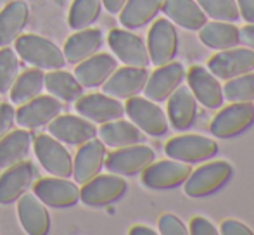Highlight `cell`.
<instances>
[{
	"instance_id": "obj_33",
	"label": "cell",
	"mask_w": 254,
	"mask_h": 235,
	"mask_svg": "<svg viewBox=\"0 0 254 235\" xmlns=\"http://www.w3.org/2000/svg\"><path fill=\"white\" fill-rule=\"evenodd\" d=\"M44 80H45L44 71L38 69V67L24 71L23 74H17L16 81H14L9 90L10 101H12L14 104L21 106V104H24V102L31 101V99H35L37 95H40L42 90L45 88Z\"/></svg>"
},
{
	"instance_id": "obj_3",
	"label": "cell",
	"mask_w": 254,
	"mask_h": 235,
	"mask_svg": "<svg viewBox=\"0 0 254 235\" xmlns=\"http://www.w3.org/2000/svg\"><path fill=\"white\" fill-rule=\"evenodd\" d=\"M125 113L138 130L151 137H161L168 131V116L164 115L161 106L151 99L140 95L127 99Z\"/></svg>"
},
{
	"instance_id": "obj_24",
	"label": "cell",
	"mask_w": 254,
	"mask_h": 235,
	"mask_svg": "<svg viewBox=\"0 0 254 235\" xmlns=\"http://www.w3.org/2000/svg\"><path fill=\"white\" fill-rule=\"evenodd\" d=\"M168 101V119L175 130H187L197 116V101L189 87H177Z\"/></svg>"
},
{
	"instance_id": "obj_9",
	"label": "cell",
	"mask_w": 254,
	"mask_h": 235,
	"mask_svg": "<svg viewBox=\"0 0 254 235\" xmlns=\"http://www.w3.org/2000/svg\"><path fill=\"white\" fill-rule=\"evenodd\" d=\"M207 69L221 80L241 76L254 71V49L232 47L218 51L207 60Z\"/></svg>"
},
{
	"instance_id": "obj_6",
	"label": "cell",
	"mask_w": 254,
	"mask_h": 235,
	"mask_svg": "<svg viewBox=\"0 0 254 235\" xmlns=\"http://www.w3.org/2000/svg\"><path fill=\"white\" fill-rule=\"evenodd\" d=\"M33 151L44 170L52 176L69 178L73 175V158L63 142L52 135H38L33 140Z\"/></svg>"
},
{
	"instance_id": "obj_16",
	"label": "cell",
	"mask_w": 254,
	"mask_h": 235,
	"mask_svg": "<svg viewBox=\"0 0 254 235\" xmlns=\"http://www.w3.org/2000/svg\"><path fill=\"white\" fill-rule=\"evenodd\" d=\"M149 78L147 67H137V66H125L120 69H114V73L106 80L104 94L111 95L114 99H130L138 95L145 87V81Z\"/></svg>"
},
{
	"instance_id": "obj_28",
	"label": "cell",
	"mask_w": 254,
	"mask_h": 235,
	"mask_svg": "<svg viewBox=\"0 0 254 235\" xmlns=\"http://www.w3.org/2000/svg\"><path fill=\"white\" fill-rule=\"evenodd\" d=\"M31 145H33V137L26 128L10 130L7 135H3L0 138V170L26 161Z\"/></svg>"
},
{
	"instance_id": "obj_7",
	"label": "cell",
	"mask_w": 254,
	"mask_h": 235,
	"mask_svg": "<svg viewBox=\"0 0 254 235\" xmlns=\"http://www.w3.org/2000/svg\"><path fill=\"white\" fill-rule=\"evenodd\" d=\"M156 154L149 145L133 144L127 147H120L109 156H106L104 166L107 172L116 173L121 176H133L137 173H142L149 165L154 161Z\"/></svg>"
},
{
	"instance_id": "obj_20",
	"label": "cell",
	"mask_w": 254,
	"mask_h": 235,
	"mask_svg": "<svg viewBox=\"0 0 254 235\" xmlns=\"http://www.w3.org/2000/svg\"><path fill=\"white\" fill-rule=\"evenodd\" d=\"M189 88L194 94L195 101L207 109H218L223 106V87L218 78L207 67L192 66L187 73Z\"/></svg>"
},
{
	"instance_id": "obj_32",
	"label": "cell",
	"mask_w": 254,
	"mask_h": 235,
	"mask_svg": "<svg viewBox=\"0 0 254 235\" xmlns=\"http://www.w3.org/2000/svg\"><path fill=\"white\" fill-rule=\"evenodd\" d=\"M44 87L52 97L59 99L61 102H74L83 95V87L76 80V76L63 71V67L52 69L51 73L45 74Z\"/></svg>"
},
{
	"instance_id": "obj_27",
	"label": "cell",
	"mask_w": 254,
	"mask_h": 235,
	"mask_svg": "<svg viewBox=\"0 0 254 235\" xmlns=\"http://www.w3.org/2000/svg\"><path fill=\"white\" fill-rule=\"evenodd\" d=\"M161 10L171 23L185 30L197 31L207 21V16L195 0H164Z\"/></svg>"
},
{
	"instance_id": "obj_17",
	"label": "cell",
	"mask_w": 254,
	"mask_h": 235,
	"mask_svg": "<svg viewBox=\"0 0 254 235\" xmlns=\"http://www.w3.org/2000/svg\"><path fill=\"white\" fill-rule=\"evenodd\" d=\"M184 78H185V69L182 66V62L170 60V62L163 64V66H157V69L149 74L142 92L151 101L163 102L173 94L175 88L180 87Z\"/></svg>"
},
{
	"instance_id": "obj_42",
	"label": "cell",
	"mask_w": 254,
	"mask_h": 235,
	"mask_svg": "<svg viewBox=\"0 0 254 235\" xmlns=\"http://www.w3.org/2000/svg\"><path fill=\"white\" fill-rule=\"evenodd\" d=\"M239 14L248 23H254V0H237Z\"/></svg>"
},
{
	"instance_id": "obj_12",
	"label": "cell",
	"mask_w": 254,
	"mask_h": 235,
	"mask_svg": "<svg viewBox=\"0 0 254 235\" xmlns=\"http://www.w3.org/2000/svg\"><path fill=\"white\" fill-rule=\"evenodd\" d=\"M63 113V102L59 99L49 95H37L31 101L24 102L16 111V123L21 128L35 130L49 124L52 119Z\"/></svg>"
},
{
	"instance_id": "obj_11",
	"label": "cell",
	"mask_w": 254,
	"mask_h": 235,
	"mask_svg": "<svg viewBox=\"0 0 254 235\" xmlns=\"http://www.w3.org/2000/svg\"><path fill=\"white\" fill-rule=\"evenodd\" d=\"M178 51V31L170 19H156L149 30L147 52L154 66H163L175 59Z\"/></svg>"
},
{
	"instance_id": "obj_19",
	"label": "cell",
	"mask_w": 254,
	"mask_h": 235,
	"mask_svg": "<svg viewBox=\"0 0 254 235\" xmlns=\"http://www.w3.org/2000/svg\"><path fill=\"white\" fill-rule=\"evenodd\" d=\"M74 108L80 116L90 119L92 123H107V121L123 118L125 106L120 99H114L107 94H88L81 95L78 101H74Z\"/></svg>"
},
{
	"instance_id": "obj_22",
	"label": "cell",
	"mask_w": 254,
	"mask_h": 235,
	"mask_svg": "<svg viewBox=\"0 0 254 235\" xmlns=\"http://www.w3.org/2000/svg\"><path fill=\"white\" fill-rule=\"evenodd\" d=\"M17 216L24 232L30 235H45L51 230L49 209L33 192H24L17 199Z\"/></svg>"
},
{
	"instance_id": "obj_31",
	"label": "cell",
	"mask_w": 254,
	"mask_h": 235,
	"mask_svg": "<svg viewBox=\"0 0 254 235\" xmlns=\"http://www.w3.org/2000/svg\"><path fill=\"white\" fill-rule=\"evenodd\" d=\"M164 0H127L121 7L120 23L127 30H137L151 23L163 9Z\"/></svg>"
},
{
	"instance_id": "obj_15",
	"label": "cell",
	"mask_w": 254,
	"mask_h": 235,
	"mask_svg": "<svg viewBox=\"0 0 254 235\" xmlns=\"http://www.w3.org/2000/svg\"><path fill=\"white\" fill-rule=\"evenodd\" d=\"M49 133L63 144L81 145L97 137V128L83 116L59 115L49 123Z\"/></svg>"
},
{
	"instance_id": "obj_44",
	"label": "cell",
	"mask_w": 254,
	"mask_h": 235,
	"mask_svg": "<svg viewBox=\"0 0 254 235\" xmlns=\"http://www.w3.org/2000/svg\"><path fill=\"white\" fill-rule=\"evenodd\" d=\"M127 0H102V7H106L107 12L118 14L121 10V7L125 5Z\"/></svg>"
},
{
	"instance_id": "obj_40",
	"label": "cell",
	"mask_w": 254,
	"mask_h": 235,
	"mask_svg": "<svg viewBox=\"0 0 254 235\" xmlns=\"http://www.w3.org/2000/svg\"><path fill=\"white\" fill-rule=\"evenodd\" d=\"M220 230L204 216H195L190 222V234L194 235H218Z\"/></svg>"
},
{
	"instance_id": "obj_2",
	"label": "cell",
	"mask_w": 254,
	"mask_h": 235,
	"mask_svg": "<svg viewBox=\"0 0 254 235\" xmlns=\"http://www.w3.org/2000/svg\"><path fill=\"white\" fill-rule=\"evenodd\" d=\"M234 168L227 161H209L192 170L187 180L184 181V192L189 197H206L220 190L225 183L232 178Z\"/></svg>"
},
{
	"instance_id": "obj_23",
	"label": "cell",
	"mask_w": 254,
	"mask_h": 235,
	"mask_svg": "<svg viewBox=\"0 0 254 235\" xmlns=\"http://www.w3.org/2000/svg\"><path fill=\"white\" fill-rule=\"evenodd\" d=\"M118 67V60L111 54H94L76 64L74 76L83 88H97L106 83V80Z\"/></svg>"
},
{
	"instance_id": "obj_18",
	"label": "cell",
	"mask_w": 254,
	"mask_h": 235,
	"mask_svg": "<svg viewBox=\"0 0 254 235\" xmlns=\"http://www.w3.org/2000/svg\"><path fill=\"white\" fill-rule=\"evenodd\" d=\"M37 168L31 161H21L3 170L0 176V204L16 202L35 183Z\"/></svg>"
},
{
	"instance_id": "obj_45",
	"label": "cell",
	"mask_w": 254,
	"mask_h": 235,
	"mask_svg": "<svg viewBox=\"0 0 254 235\" xmlns=\"http://www.w3.org/2000/svg\"><path fill=\"white\" fill-rule=\"evenodd\" d=\"M130 234L131 235H156L157 232L156 230H152L151 227L147 225H135L130 229Z\"/></svg>"
},
{
	"instance_id": "obj_39",
	"label": "cell",
	"mask_w": 254,
	"mask_h": 235,
	"mask_svg": "<svg viewBox=\"0 0 254 235\" xmlns=\"http://www.w3.org/2000/svg\"><path fill=\"white\" fill-rule=\"evenodd\" d=\"M14 123H16V109H14V106L7 104V102H0V138L12 130Z\"/></svg>"
},
{
	"instance_id": "obj_46",
	"label": "cell",
	"mask_w": 254,
	"mask_h": 235,
	"mask_svg": "<svg viewBox=\"0 0 254 235\" xmlns=\"http://www.w3.org/2000/svg\"><path fill=\"white\" fill-rule=\"evenodd\" d=\"M253 106H254V104H253Z\"/></svg>"
},
{
	"instance_id": "obj_36",
	"label": "cell",
	"mask_w": 254,
	"mask_h": 235,
	"mask_svg": "<svg viewBox=\"0 0 254 235\" xmlns=\"http://www.w3.org/2000/svg\"><path fill=\"white\" fill-rule=\"evenodd\" d=\"M207 17L214 21L235 23L241 17L237 0H195Z\"/></svg>"
},
{
	"instance_id": "obj_35",
	"label": "cell",
	"mask_w": 254,
	"mask_h": 235,
	"mask_svg": "<svg viewBox=\"0 0 254 235\" xmlns=\"http://www.w3.org/2000/svg\"><path fill=\"white\" fill-rule=\"evenodd\" d=\"M223 99L228 102H253L254 101V73H246L227 80L223 87Z\"/></svg>"
},
{
	"instance_id": "obj_30",
	"label": "cell",
	"mask_w": 254,
	"mask_h": 235,
	"mask_svg": "<svg viewBox=\"0 0 254 235\" xmlns=\"http://www.w3.org/2000/svg\"><path fill=\"white\" fill-rule=\"evenodd\" d=\"M99 138L104 142V145L113 149L127 147V145L140 144L142 142V131L135 126L131 121H125L121 118L113 121L102 123L97 130Z\"/></svg>"
},
{
	"instance_id": "obj_37",
	"label": "cell",
	"mask_w": 254,
	"mask_h": 235,
	"mask_svg": "<svg viewBox=\"0 0 254 235\" xmlns=\"http://www.w3.org/2000/svg\"><path fill=\"white\" fill-rule=\"evenodd\" d=\"M19 73V56L10 47L0 49V94H7Z\"/></svg>"
},
{
	"instance_id": "obj_26",
	"label": "cell",
	"mask_w": 254,
	"mask_h": 235,
	"mask_svg": "<svg viewBox=\"0 0 254 235\" xmlns=\"http://www.w3.org/2000/svg\"><path fill=\"white\" fill-rule=\"evenodd\" d=\"M30 19V5L24 0H14L0 10V47L14 44Z\"/></svg>"
},
{
	"instance_id": "obj_43",
	"label": "cell",
	"mask_w": 254,
	"mask_h": 235,
	"mask_svg": "<svg viewBox=\"0 0 254 235\" xmlns=\"http://www.w3.org/2000/svg\"><path fill=\"white\" fill-rule=\"evenodd\" d=\"M239 40L249 49H254V23H249L248 26L239 30Z\"/></svg>"
},
{
	"instance_id": "obj_34",
	"label": "cell",
	"mask_w": 254,
	"mask_h": 235,
	"mask_svg": "<svg viewBox=\"0 0 254 235\" xmlns=\"http://www.w3.org/2000/svg\"><path fill=\"white\" fill-rule=\"evenodd\" d=\"M102 10V0H74L67 16V24L71 30L90 28L99 19Z\"/></svg>"
},
{
	"instance_id": "obj_5",
	"label": "cell",
	"mask_w": 254,
	"mask_h": 235,
	"mask_svg": "<svg viewBox=\"0 0 254 235\" xmlns=\"http://www.w3.org/2000/svg\"><path fill=\"white\" fill-rule=\"evenodd\" d=\"M164 152L168 158L192 165V163L207 161L209 158L216 156L218 144L204 135L185 133L170 138L164 145Z\"/></svg>"
},
{
	"instance_id": "obj_21",
	"label": "cell",
	"mask_w": 254,
	"mask_h": 235,
	"mask_svg": "<svg viewBox=\"0 0 254 235\" xmlns=\"http://www.w3.org/2000/svg\"><path fill=\"white\" fill-rule=\"evenodd\" d=\"M106 161V145L101 138H92L80 145L73 158V176L76 183L83 185L90 178L99 175Z\"/></svg>"
},
{
	"instance_id": "obj_41",
	"label": "cell",
	"mask_w": 254,
	"mask_h": 235,
	"mask_svg": "<svg viewBox=\"0 0 254 235\" xmlns=\"http://www.w3.org/2000/svg\"><path fill=\"white\" fill-rule=\"evenodd\" d=\"M220 232L223 235H253V230L239 220H225L220 225Z\"/></svg>"
},
{
	"instance_id": "obj_14",
	"label": "cell",
	"mask_w": 254,
	"mask_h": 235,
	"mask_svg": "<svg viewBox=\"0 0 254 235\" xmlns=\"http://www.w3.org/2000/svg\"><path fill=\"white\" fill-rule=\"evenodd\" d=\"M33 194L51 208H71L80 201V188L63 176H49L33 185Z\"/></svg>"
},
{
	"instance_id": "obj_29",
	"label": "cell",
	"mask_w": 254,
	"mask_h": 235,
	"mask_svg": "<svg viewBox=\"0 0 254 235\" xmlns=\"http://www.w3.org/2000/svg\"><path fill=\"white\" fill-rule=\"evenodd\" d=\"M197 31L199 40L213 51H225V49L237 47L241 44L239 28L228 21H211V23L206 21Z\"/></svg>"
},
{
	"instance_id": "obj_13",
	"label": "cell",
	"mask_w": 254,
	"mask_h": 235,
	"mask_svg": "<svg viewBox=\"0 0 254 235\" xmlns=\"http://www.w3.org/2000/svg\"><path fill=\"white\" fill-rule=\"evenodd\" d=\"M113 54L116 56L125 66H137V67H147L151 59H149L147 45L144 44L138 35L131 33L128 30H113L107 37Z\"/></svg>"
},
{
	"instance_id": "obj_1",
	"label": "cell",
	"mask_w": 254,
	"mask_h": 235,
	"mask_svg": "<svg viewBox=\"0 0 254 235\" xmlns=\"http://www.w3.org/2000/svg\"><path fill=\"white\" fill-rule=\"evenodd\" d=\"M16 44V54L24 62L38 67V69H61L66 64L63 49L57 47L52 40L44 38L40 35H19L14 40Z\"/></svg>"
},
{
	"instance_id": "obj_4",
	"label": "cell",
	"mask_w": 254,
	"mask_h": 235,
	"mask_svg": "<svg viewBox=\"0 0 254 235\" xmlns=\"http://www.w3.org/2000/svg\"><path fill=\"white\" fill-rule=\"evenodd\" d=\"M128 183L121 175L109 173V175H95L88 181H85L80 188V201L92 208L113 204L120 201L127 194Z\"/></svg>"
},
{
	"instance_id": "obj_10",
	"label": "cell",
	"mask_w": 254,
	"mask_h": 235,
	"mask_svg": "<svg viewBox=\"0 0 254 235\" xmlns=\"http://www.w3.org/2000/svg\"><path fill=\"white\" fill-rule=\"evenodd\" d=\"M192 168L189 163L178 159H163L152 161L142 172V183L154 190H166L184 185L187 176L190 175Z\"/></svg>"
},
{
	"instance_id": "obj_38",
	"label": "cell",
	"mask_w": 254,
	"mask_h": 235,
	"mask_svg": "<svg viewBox=\"0 0 254 235\" xmlns=\"http://www.w3.org/2000/svg\"><path fill=\"white\" fill-rule=\"evenodd\" d=\"M159 234L163 235H187L189 229L185 227V223L182 222L178 216L175 215H163L159 218Z\"/></svg>"
},
{
	"instance_id": "obj_25",
	"label": "cell",
	"mask_w": 254,
	"mask_h": 235,
	"mask_svg": "<svg viewBox=\"0 0 254 235\" xmlns=\"http://www.w3.org/2000/svg\"><path fill=\"white\" fill-rule=\"evenodd\" d=\"M102 42H104V35L101 30H95V28L78 30L64 44L63 49L64 59L69 64L81 62V60L90 58V56L97 54L99 49L102 47Z\"/></svg>"
},
{
	"instance_id": "obj_8",
	"label": "cell",
	"mask_w": 254,
	"mask_h": 235,
	"mask_svg": "<svg viewBox=\"0 0 254 235\" xmlns=\"http://www.w3.org/2000/svg\"><path fill=\"white\" fill-rule=\"evenodd\" d=\"M254 123L253 102H232L211 121V133L216 138H230L241 135Z\"/></svg>"
}]
</instances>
